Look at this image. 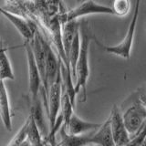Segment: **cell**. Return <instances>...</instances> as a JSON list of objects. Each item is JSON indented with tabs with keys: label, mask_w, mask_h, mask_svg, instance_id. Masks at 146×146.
Here are the masks:
<instances>
[{
	"label": "cell",
	"mask_w": 146,
	"mask_h": 146,
	"mask_svg": "<svg viewBox=\"0 0 146 146\" xmlns=\"http://www.w3.org/2000/svg\"><path fill=\"white\" fill-rule=\"evenodd\" d=\"M140 7H141V0H136L133 15H132L130 25L128 27L126 35L124 36V38L121 40V43H119L118 45H115V46H106L102 44L100 41H99L97 38L94 36L93 41L96 43V45H97L100 48L104 50L105 52L115 55V56L121 57L124 59H129L131 57L132 44H133V40H134V35L136 31L137 21H138V17H139Z\"/></svg>",
	"instance_id": "2"
},
{
	"label": "cell",
	"mask_w": 146,
	"mask_h": 146,
	"mask_svg": "<svg viewBox=\"0 0 146 146\" xmlns=\"http://www.w3.org/2000/svg\"><path fill=\"white\" fill-rule=\"evenodd\" d=\"M74 106L70 98V95L68 94L67 90H65L62 83V96H61V107H60V114L63 117V126H67L71 118L72 114L74 113Z\"/></svg>",
	"instance_id": "16"
},
{
	"label": "cell",
	"mask_w": 146,
	"mask_h": 146,
	"mask_svg": "<svg viewBox=\"0 0 146 146\" xmlns=\"http://www.w3.org/2000/svg\"><path fill=\"white\" fill-rule=\"evenodd\" d=\"M83 1H85V0H77V3H78V4H80V3L83 2Z\"/></svg>",
	"instance_id": "21"
},
{
	"label": "cell",
	"mask_w": 146,
	"mask_h": 146,
	"mask_svg": "<svg viewBox=\"0 0 146 146\" xmlns=\"http://www.w3.org/2000/svg\"><path fill=\"white\" fill-rule=\"evenodd\" d=\"M87 146H102V145H100V144H96V143H90V144L87 145Z\"/></svg>",
	"instance_id": "20"
},
{
	"label": "cell",
	"mask_w": 146,
	"mask_h": 146,
	"mask_svg": "<svg viewBox=\"0 0 146 146\" xmlns=\"http://www.w3.org/2000/svg\"><path fill=\"white\" fill-rule=\"evenodd\" d=\"M94 14H105V15H114L111 7L105 6L93 1V0H85V1L78 4V6L70 10L59 13L58 17L61 24L75 21L79 18Z\"/></svg>",
	"instance_id": "3"
},
{
	"label": "cell",
	"mask_w": 146,
	"mask_h": 146,
	"mask_svg": "<svg viewBox=\"0 0 146 146\" xmlns=\"http://www.w3.org/2000/svg\"><path fill=\"white\" fill-rule=\"evenodd\" d=\"M131 0H113L111 6L114 16L118 17L127 16L131 11Z\"/></svg>",
	"instance_id": "17"
},
{
	"label": "cell",
	"mask_w": 146,
	"mask_h": 146,
	"mask_svg": "<svg viewBox=\"0 0 146 146\" xmlns=\"http://www.w3.org/2000/svg\"><path fill=\"white\" fill-rule=\"evenodd\" d=\"M80 51L79 59L76 66V80L75 90L78 94L82 91V99L80 102H86L87 99V82L90 77V65H89V49L90 43L93 40V35L90 33L87 27H82L80 29Z\"/></svg>",
	"instance_id": "1"
},
{
	"label": "cell",
	"mask_w": 146,
	"mask_h": 146,
	"mask_svg": "<svg viewBox=\"0 0 146 146\" xmlns=\"http://www.w3.org/2000/svg\"><path fill=\"white\" fill-rule=\"evenodd\" d=\"M27 141H29L31 146H44V139L41 132L34 121L33 117L30 114L27 119Z\"/></svg>",
	"instance_id": "14"
},
{
	"label": "cell",
	"mask_w": 146,
	"mask_h": 146,
	"mask_svg": "<svg viewBox=\"0 0 146 146\" xmlns=\"http://www.w3.org/2000/svg\"><path fill=\"white\" fill-rule=\"evenodd\" d=\"M145 30H146V26H145Z\"/></svg>",
	"instance_id": "22"
},
{
	"label": "cell",
	"mask_w": 146,
	"mask_h": 146,
	"mask_svg": "<svg viewBox=\"0 0 146 146\" xmlns=\"http://www.w3.org/2000/svg\"><path fill=\"white\" fill-rule=\"evenodd\" d=\"M61 96H62V77L61 71L58 73L56 81L50 86L48 95V118L49 121V127L51 131L58 117V112L61 107Z\"/></svg>",
	"instance_id": "6"
},
{
	"label": "cell",
	"mask_w": 146,
	"mask_h": 146,
	"mask_svg": "<svg viewBox=\"0 0 146 146\" xmlns=\"http://www.w3.org/2000/svg\"><path fill=\"white\" fill-rule=\"evenodd\" d=\"M0 117L5 129L12 131V113L5 82L0 80Z\"/></svg>",
	"instance_id": "9"
},
{
	"label": "cell",
	"mask_w": 146,
	"mask_h": 146,
	"mask_svg": "<svg viewBox=\"0 0 146 146\" xmlns=\"http://www.w3.org/2000/svg\"><path fill=\"white\" fill-rule=\"evenodd\" d=\"M91 141H92V143L100 144L102 146H115L109 118L106 121L102 123L98 130H96L93 132Z\"/></svg>",
	"instance_id": "11"
},
{
	"label": "cell",
	"mask_w": 146,
	"mask_h": 146,
	"mask_svg": "<svg viewBox=\"0 0 146 146\" xmlns=\"http://www.w3.org/2000/svg\"><path fill=\"white\" fill-rule=\"evenodd\" d=\"M62 4V0H46V6H47L48 17H53L58 15L59 8H60Z\"/></svg>",
	"instance_id": "19"
},
{
	"label": "cell",
	"mask_w": 146,
	"mask_h": 146,
	"mask_svg": "<svg viewBox=\"0 0 146 146\" xmlns=\"http://www.w3.org/2000/svg\"><path fill=\"white\" fill-rule=\"evenodd\" d=\"M0 16H1V13H0Z\"/></svg>",
	"instance_id": "23"
},
{
	"label": "cell",
	"mask_w": 146,
	"mask_h": 146,
	"mask_svg": "<svg viewBox=\"0 0 146 146\" xmlns=\"http://www.w3.org/2000/svg\"><path fill=\"white\" fill-rule=\"evenodd\" d=\"M6 80H15L11 62L7 54V48H0V80L5 81Z\"/></svg>",
	"instance_id": "15"
},
{
	"label": "cell",
	"mask_w": 146,
	"mask_h": 146,
	"mask_svg": "<svg viewBox=\"0 0 146 146\" xmlns=\"http://www.w3.org/2000/svg\"><path fill=\"white\" fill-rule=\"evenodd\" d=\"M79 29H80V23L78 22V20L70 21L64 23V24H61L62 43H63V48L66 54L67 59L68 58V54H70V50L71 48L73 40H74L76 33Z\"/></svg>",
	"instance_id": "12"
},
{
	"label": "cell",
	"mask_w": 146,
	"mask_h": 146,
	"mask_svg": "<svg viewBox=\"0 0 146 146\" xmlns=\"http://www.w3.org/2000/svg\"><path fill=\"white\" fill-rule=\"evenodd\" d=\"M109 119L115 146H127L131 143V138L125 127L122 113L117 105L112 107Z\"/></svg>",
	"instance_id": "7"
},
{
	"label": "cell",
	"mask_w": 146,
	"mask_h": 146,
	"mask_svg": "<svg viewBox=\"0 0 146 146\" xmlns=\"http://www.w3.org/2000/svg\"><path fill=\"white\" fill-rule=\"evenodd\" d=\"M102 123L87 121L80 119L76 113H73L67 126H64L66 132L70 135H80L98 130Z\"/></svg>",
	"instance_id": "8"
},
{
	"label": "cell",
	"mask_w": 146,
	"mask_h": 146,
	"mask_svg": "<svg viewBox=\"0 0 146 146\" xmlns=\"http://www.w3.org/2000/svg\"><path fill=\"white\" fill-rule=\"evenodd\" d=\"M30 112L29 114L33 117L34 121H36V125H38V129L41 132V134L46 139L48 136L49 132L47 130V126H46L44 114H43V104L41 102L40 97L36 99L34 102H31L30 103Z\"/></svg>",
	"instance_id": "13"
},
{
	"label": "cell",
	"mask_w": 146,
	"mask_h": 146,
	"mask_svg": "<svg viewBox=\"0 0 146 146\" xmlns=\"http://www.w3.org/2000/svg\"><path fill=\"white\" fill-rule=\"evenodd\" d=\"M94 131L80 135H70L67 133L65 128L62 125L58 131L60 133V141L56 146H87L92 143L91 139Z\"/></svg>",
	"instance_id": "10"
},
{
	"label": "cell",
	"mask_w": 146,
	"mask_h": 146,
	"mask_svg": "<svg viewBox=\"0 0 146 146\" xmlns=\"http://www.w3.org/2000/svg\"><path fill=\"white\" fill-rule=\"evenodd\" d=\"M122 118L131 138H135L146 125V107L140 98L125 110Z\"/></svg>",
	"instance_id": "4"
},
{
	"label": "cell",
	"mask_w": 146,
	"mask_h": 146,
	"mask_svg": "<svg viewBox=\"0 0 146 146\" xmlns=\"http://www.w3.org/2000/svg\"><path fill=\"white\" fill-rule=\"evenodd\" d=\"M27 121L21 126V128L16 133V135L9 141L7 146H20L21 143L27 139Z\"/></svg>",
	"instance_id": "18"
},
{
	"label": "cell",
	"mask_w": 146,
	"mask_h": 146,
	"mask_svg": "<svg viewBox=\"0 0 146 146\" xmlns=\"http://www.w3.org/2000/svg\"><path fill=\"white\" fill-rule=\"evenodd\" d=\"M23 47L25 48L27 62V70H29V88L30 93L31 102H34L39 98V93L42 85V79L39 70L36 65V59L32 51L31 46L29 41H24Z\"/></svg>",
	"instance_id": "5"
}]
</instances>
